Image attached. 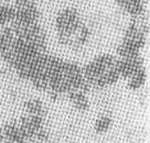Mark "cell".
<instances>
[{
	"mask_svg": "<svg viewBox=\"0 0 150 143\" xmlns=\"http://www.w3.org/2000/svg\"><path fill=\"white\" fill-rule=\"evenodd\" d=\"M83 25L79 11L74 8H66L59 12L55 20L56 31L59 33L60 42L63 44L72 43L75 34Z\"/></svg>",
	"mask_w": 150,
	"mask_h": 143,
	"instance_id": "obj_1",
	"label": "cell"
},
{
	"mask_svg": "<svg viewBox=\"0 0 150 143\" xmlns=\"http://www.w3.org/2000/svg\"><path fill=\"white\" fill-rule=\"evenodd\" d=\"M115 64L116 60L114 56L109 54L99 55L85 66V68L83 69V76L89 86H93L95 80L109 68H112V66H115Z\"/></svg>",
	"mask_w": 150,
	"mask_h": 143,
	"instance_id": "obj_2",
	"label": "cell"
},
{
	"mask_svg": "<svg viewBox=\"0 0 150 143\" xmlns=\"http://www.w3.org/2000/svg\"><path fill=\"white\" fill-rule=\"evenodd\" d=\"M39 20V10L32 0H29L22 4L17 5L12 25L14 27H25L30 24L38 23Z\"/></svg>",
	"mask_w": 150,
	"mask_h": 143,
	"instance_id": "obj_3",
	"label": "cell"
},
{
	"mask_svg": "<svg viewBox=\"0 0 150 143\" xmlns=\"http://www.w3.org/2000/svg\"><path fill=\"white\" fill-rule=\"evenodd\" d=\"M19 127L27 140L35 139L38 133L44 129V120H43V117H40V116L29 115L21 118Z\"/></svg>",
	"mask_w": 150,
	"mask_h": 143,
	"instance_id": "obj_4",
	"label": "cell"
},
{
	"mask_svg": "<svg viewBox=\"0 0 150 143\" xmlns=\"http://www.w3.org/2000/svg\"><path fill=\"white\" fill-rule=\"evenodd\" d=\"M140 67H142V58L140 56L122 57L120 61H116V68L119 76L124 78H129Z\"/></svg>",
	"mask_w": 150,
	"mask_h": 143,
	"instance_id": "obj_5",
	"label": "cell"
},
{
	"mask_svg": "<svg viewBox=\"0 0 150 143\" xmlns=\"http://www.w3.org/2000/svg\"><path fill=\"white\" fill-rule=\"evenodd\" d=\"M122 41L141 50L145 45L146 37L144 32L141 31V29L137 25L136 23H132L129 25V28L127 29Z\"/></svg>",
	"mask_w": 150,
	"mask_h": 143,
	"instance_id": "obj_6",
	"label": "cell"
},
{
	"mask_svg": "<svg viewBox=\"0 0 150 143\" xmlns=\"http://www.w3.org/2000/svg\"><path fill=\"white\" fill-rule=\"evenodd\" d=\"M4 139L7 143H25L27 139L24 138L23 133L21 132L19 125L16 122L9 123L4 129Z\"/></svg>",
	"mask_w": 150,
	"mask_h": 143,
	"instance_id": "obj_7",
	"label": "cell"
},
{
	"mask_svg": "<svg viewBox=\"0 0 150 143\" xmlns=\"http://www.w3.org/2000/svg\"><path fill=\"white\" fill-rule=\"evenodd\" d=\"M117 5L134 17L140 15L144 12V0H117Z\"/></svg>",
	"mask_w": 150,
	"mask_h": 143,
	"instance_id": "obj_8",
	"label": "cell"
},
{
	"mask_svg": "<svg viewBox=\"0 0 150 143\" xmlns=\"http://www.w3.org/2000/svg\"><path fill=\"white\" fill-rule=\"evenodd\" d=\"M119 77L120 76H119V73H118L117 68H116V64H115V66H112V68H109L100 77L96 79L95 83L93 84V86L99 88L106 87V86H109V85H112V84L116 83L119 79Z\"/></svg>",
	"mask_w": 150,
	"mask_h": 143,
	"instance_id": "obj_9",
	"label": "cell"
},
{
	"mask_svg": "<svg viewBox=\"0 0 150 143\" xmlns=\"http://www.w3.org/2000/svg\"><path fill=\"white\" fill-rule=\"evenodd\" d=\"M69 99L72 105L80 111H85L88 109V99L84 92L74 90L69 92Z\"/></svg>",
	"mask_w": 150,
	"mask_h": 143,
	"instance_id": "obj_10",
	"label": "cell"
},
{
	"mask_svg": "<svg viewBox=\"0 0 150 143\" xmlns=\"http://www.w3.org/2000/svg\"><path fill=\"white\" fill-rule=\"evenodd\" d=\"M14 37H16V34H14L12 28L4 29L0 32V56H4L6 52L9 50Z\"/></svg>",
	"mask_w": 150,
	"mask_h": 143,
	"instance_id": "obj_11",
	"label": "cell"
},
{
	"mask_svg": "<svg viewBox=\"0 0 150 143\" xmlns=\"http://www.w3.org/2000/svg\"><path fill=\"white\" fill-rule=\"evenodd\" d=\"M146 78H147V73H146L145 67L142 66V67H140L137 72H135L128 78L129 79V82H128V87H129V89L136 90L138 88H140L145 84Z\"/></svg>",
	"mask_w": 150,
	"mask_h": 143,
	"instance_id": "obj_12",
	"label": "cell"
},
{
	"mask_svg": "<svg viewBox=\"0 0 150 143\" xmlns=\"http://www.w3.org/2000/svg\"><path fill=\"white\" fill-rule=\"evenodd\" d=\"M24 109L29 115L40 116L43 117L45 115V107L40 99H30L24 104Z\"/></svg>",
	"mask_w": 150,
	"mask_h": 143,
	"instance_id": "obj_13",
	"label": "cell"
},
{
	"mask_svg": "<svg viewBox=\"0 0 150 143\" xmlns=\"http://www.w3.org/2000/svg\"><path fill=\"white\" fill-rule=\"evenodd\" d=\"M16 8L12 6H0V25H6L13 21Z\"/></svg>",
	"mask_w": 150,
	"mask_h": 143,
	"instance_id": "obj_14",
	"label": "cell"
},
{
	"mask_svg": "<svg viewBox=\"0 0 150 143\" xmlns=\"http://www.w3.org/2000/svg\"><path fill=\"white\" fill-rule=\"evenodd\" d=\"M139 52L140 50L137 49L135 46L128 44L126 42H122L120 45L118 46L117 53L118 55L122 57H135V56H139Z\"/></svg>",
	"mask_w": 150,
	"mask_h": 143,
	"instance_id": "obj_15",
	"label": "cell"
},
{
	"mask_svg": "<svg viewBox=\"0 0 150 143\" xmlns=\"http://www.w3.org/2000/svg\"><path fill=\"white\" fill-rule=\"evenodd\" d=\"M112 125V120L109 118V117H106V116H103L98 118L96 122H95V131L97 133H104V132H107L108 130L110 129V127Z\"/></svg>",
	"mask_w": 150,
	"mask_h": 143,
	"instance_id": "obj_16",
	"label": "cell"
},
{
	"mask_svg": "<svg viewBox=\"0 0 150 143\" xmlns=\"http://www.w3.org/2000/svg\"><path fill=\"white\" fill-rule=\"evenodd\" d=\"M4 141V130L0 128V143Z\"/></svg>",
	"mask_w": 150,
	"mask_h": 143,
	"instance_id": "obj_17",
	"label": "cell"
},
{
	"mask_svg": "<svg viewBox=\"0 0 150 143\" xmlns=\"http://www.w3.org/2000/svg\"><path fill=\"white\" fill-rule=\"evenodd\" d=\"M13 1H16V2H17V5H19V4H22V2L29 1V0H13Z\"/></svg>",
	"mask_w": 150,
	"mask_h": 143,
	"instance_id": "obj_18",
	"label": "cell"
}]
</instances>
